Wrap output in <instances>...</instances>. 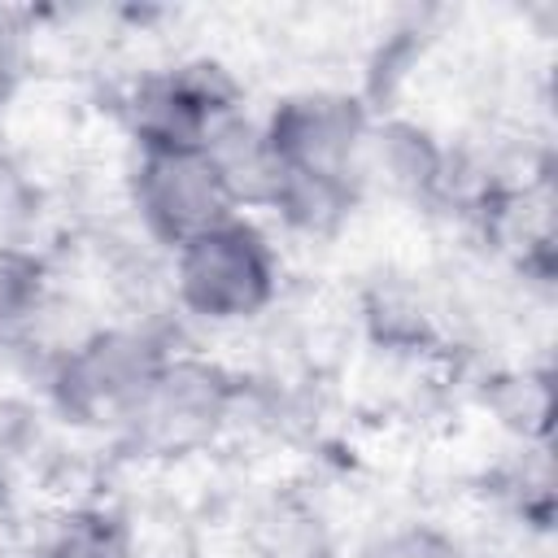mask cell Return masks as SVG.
<instances>
[{
  "label": "cell",
  "instance_id": "30bf717a",
  "mask_svg": "<svg viewBox=\"0 0 558 558\" xmlns=\"http://www.w3.org/2000/svg\"><path fill=\"white\" fill-rule=\"evenodd\" d=\"M39 558H135V541L122 514L78 510L48 536Z\"/></svg>",
  "mask_w": 558,
  "mask_h": 558
},
{
  "label": "cell",
  "instance_id": "8fae6325",
  "mask_svg": "<svg viewBox=\"0 0 558 558\" xmlns=\"http://www.w3.org/2000/svg\"><path fill=\"white\" fill-rule=\"evenodd\" d=\"M493 405L501 414V423H510L523 436H545L549 432V414H554V388L545 371H523V375H506L493 388Z\"/></svg>",
  "mask_w": 558,
  "mask_h": 558
},
{
  "label": "cell",
  "instance_id": "5b68a950",
  "mask_svg": "<svg viewBox=\"0 0 558 558\" xmlns=\"http://www.w3.org/2000/svg\"><path fill=\"white\" fill-rule=\"evenodd\" d=\"M131 205L148 235L166 248H179L240 218V205L209 144H135Z\"/></svg>",
  "mask_w": 558,
  "mask_h": 558
},
{
  "label": "cell",
  "instance_id": "5bb4252c",
  "mask_svg": "<svg viewBox=\"0 0 558 558\" xmlns=\"http://www.w3.org/2000/svg\"><path fill=\"white\" fill-rule=\"evenodd\" d=\"M26 61H31V39H26V22L13 9H0V105L13 100V92L26 78Z\"/></svg>",
  "mask_w": 558,
  "mask_h": 558
},
{
  "label": "cell",
  "instance_id": "7c38bea8",
  "mask_svg": "<svg viewBox=\"0 0 558 558\" xmlns=\"http://www.w3.org/2000/svg\"><path fill=\"white\" fill-rule=\"evenodd\" d=\"M39 222V187L26 179V170L0 153V248L26 244L31 227Z\"/></svg>",
  "mask_w": 558,
  "mask_h": 558
},
{
  "label": "cell",
  "instance_id": "52a82bcc",
  "mask_svg": "<svg viewBox=\"0 0 558 558\" xmlns=\"http://www.w3.org/2000/svg\"><path fill=\"white\" fill-rule=\"evenodd\" d=\"M248 558H336V532L301 488H270L244 514Z\"/></svg>",
  "mask_w": 558,
  "mask_h": 558
},
{
  "label": "cell",
  "instance_id": "3957f363",
  "mask_svg": "<svg viewBox=\"0 0 558 558\" xmlns=\"http://www.w3.org/2000/svg\"><path fill=\"white\" fill-rule=\"evenodd\" d=\"M371 135V113L357 96L314 87L283 96L266 122L262 140L275 161V179L340 183L362 192V153Z\"/></svg>",
  "mask_w": 558,
  "mask_h": 558
},
{
  "label": "cell",
  "instance_id": "ba28073f",
  "mask_svg": "<svg viewBox=\"0 0 558 558\" xmlns=\"http://www.w3.org/2000/svg\"><path fill=\"white\" fill-rule=\"evenodd\" d=\"M445 174V153L436 140L414 122H384L371 126L362 153V187L375 179L397 196H427Z\"/></svg>",
  "mask_w": 558,
  "mask_h": 558
},
{
  "label": "cell",
  "instance_id": "277c9868",
  "mask_svg": "<svg viewBox=\"0 0 558 558\" xmlns=\"http://www.w3.org/2000/svg\"><path fill=\"white\" fill-rule=\"evenodd\" d=\"M174 292L205 323L257 318L279 292L275 248L248 218H231L174 248Z\"/></svg>",
  "mask_w": 558,
  "mask_h": 558
},
{
  "label": "cell",
  "instance_id": "9c48e42d",
  "mask_svg": "<svg viewBox=\"0 0 558 558\" xmlns=\"http://www.w3.org/2000/svg\"><path fill=\"white\" fill-rule=\"evenodd\" d=\"M48 305V266L35 248H0V340L22 336Z\"/></svg>",
  "mask_w": 558,
  "mask_h": 558
},
{
  "label": "cell",
  "instance_id": "4fadbf2b",
  "mask_svg": "<svg viewBox=\"0 0 558 558\" xmlns=\"http://www.w3.org/2000/svg\"><path fill=\"white\" fill-rule=\"evenodd\" d=\"M362 558H466V549L432 523H401L384 532Z\"/></svg>",
  "mask_w": 558,
  "mask_h": 558
},
{
  "label": "cell",
  "instance_id": "8992f818",
  "mask_svg": "<svg viewBox=\"0 0 558 558\" xmlns=\"http://www.w3.org/2000/svg\"><path fill=\"white\" fill-rule=\"evenodd\" d=\"M240 113V87L218 61H183L140 78L131 96L135 144H209Z\"/></svg>",
  "mask_w": 558,
  "mask_h": 558
},
{
  "label": "cell",
  "instance_id": "6da1fadb",
  "mask_svg": "<svg viewBox=\"0 0 558 558\" xmlns=\"http://www.w3.org/2000/svg\"><path fill=\"white\" fill-rule=\"evenodd\" d=\"M166 357V340L148 327H96L57 353L48 371V397L74 427L122 432L140 392Z\"/></svg>",
  "mask_w": 558,
  "mask_h": 558
},
{
  "label": "cell",
  "instance_id": "7a4b0ae2",
  "mask_svg": "<svg viewBox=\"0 0 558 558\" xmlns=\"http://www.w3.org/2000/svg\"><path fill=\"white\" fill-rule=\"evenodd\" d=\"M235 401L240 379L227 366L192 353H170L140 392L122 436L148 458H187L209 449L227 432Z\"/></svg>",
  "mask_w": 558,
  "mask_h": 558
}]
</instances>
